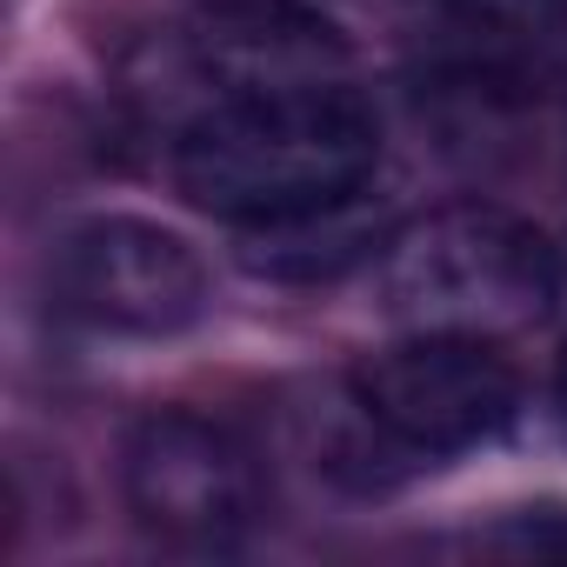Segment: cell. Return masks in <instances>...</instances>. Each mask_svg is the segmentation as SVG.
Returning a JSON list of instances; mask_svg holds the SVG:
<instances>
[{
	"mask_svg": "<svg viewBox=\"0 0 567 567\" xmlns=\"http://www.w3.org/2000/svg\"><path fill=\"white\" fill-rule=\"evenodd\" d=\"M381 167V121L354 81L234 94L181 121V194L234 227H288L341 214Z\"/></svg>",
	"mask_w": 567,
	"mask_h": 567,
	"instance_id": "1",
	"label": "cell"
},
{
	"mask_svg": "<svg viewBox=\"0 0 567 567\" xmlns=\"http://www.w3.org/2000/svg\"><path fill=\"white\" fill-rule=\"evenodd\" d=\"M554 414H560V434H567V348H560V368H554Z\"/></svg>",
	"mask_w": 567,
	"mask_h": 567,
	"instance_id": "7",
	"label": "cell"
},
{
	"mask_svg": "<svg viewBox=\"0 0 567 567\" xmlns=\"http://www.w3.org/2000/svg\"><path fill=\"white\" fill-rule=\"evenodd\" d=\"M348 401L408 461H454L514 427L520 374L481 334H408L348 374Z\"/></svg>",
	"mask_w": 567,
	"mask_h": 567,
	"instance_id": "3",
	"label": "cell"
},
{
	"mask_svg": "<svg viewBox=\"0 0 567 567\" xmlns=\"http://www.w3.org/2000/svg\"><path fill=\"white\" fill-rule=\"evenodd\" d=\"M560 295V260L547 234L507 207L454 200L414 214L381 240L374 301L408 334H520L547 321Z\"/></svg>",
	"mask_w": 567,
	"mask_h": 567,
	"instance_id": "2",
	"label": "cell"
},
{
	"mask_svg": "<svg viewBox=\"0 0 567 567\" xmlns=\"http://www.w3.org/2000/svg\"><path fill=\"white\" fill-rule=\"evenodd\" d=\"M48 295L61 315L87 328L161 341L207 315V267L161 220L87 214L48 254Z\"/></svg>",
	"mask_w": 567,
	"mask_h": 567,
	"instance_id": "5",
	"label": "cell"
},
{
	"mask_svg": "<svg viewBox=\"0 0 567 567\" xmlns=\"http://www.w3.org/2000/svg\"><path fill=\"white\" fill-rule=\"evenodd\" d=\"M567 48V0H434V81L467 101L527 94Z\"/></svg>",
	"mask_w": 567,
	"mask_h": 567,
	"instance_id": "6",
	"label": "cell"
},
{
	"mask_svg": "<svg viewBox=\"0 0 567 567\" xmlns=\"http://www.w3.org/2000/svg\"><path fill=\"white\" fill-rule=\"evenodd\" d=\"M121 487L134 520L167 547H240L260 520V467L254 447L194 414V408H154L134 421L121 447Z\"/></svg>",
	"mask_w": 567,
	"mask_h": 567,
	"instance_id": "4",
	"label": "cell"
}]
</instances>
